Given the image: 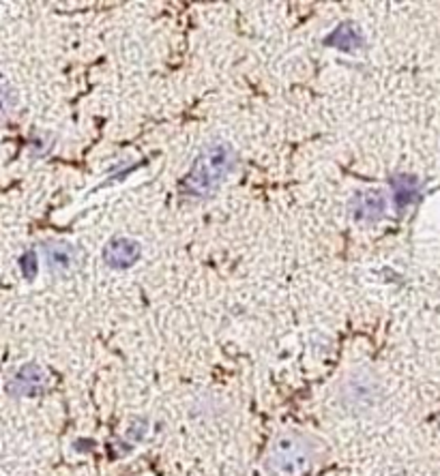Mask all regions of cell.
Masks as SVG:
<instances>
[{
  "instance_id": "2",
  "label": "cell",
  "mask_w": 440,
  "mask_h": 476,
  "mask_svg": "<svg viewBox=\"0 0 440 476\" xmlns=\"http://www.w3.org/2000/svg\"><path fill=\"white\" fill-rule=\"evenodd\" d=\"M316 452L299 435H282L266 452V470L275 476H301L314 466Z\"/></svg>"
},
{
  "instance_id": "7",
  "label": "cell",
  "mask_w": 440,
  "mask_h": 476,
  "mask_svg": "<svg viewBox=\"0 0 440 476\" xmlns=\"http://www.w3.org/2000/svg\"><path fill=\"white\" fill-rule=\"evenodd\" d=\"M324 43L333 45V48L352 52V50L361 48V45H363V37H361V33L357 31L355 24H350V22H346V24H341V26L335 28V31H333L331 34H329L327 39H324Z\"/></svg>"
},
{
  "instance_id": "8",
  "label": "cell",
  "mask_w": 440,
  "mask_h": 476,
  "mask_svg": "<svg viewBox=\"0 0 440 476\" xmlns=\"http://www.w3.org/2000/svg\"><path fill=\"white\" fill-rule=\"evenodd\" d=\"M416 191H419V185L408 174H399V176L393 178V194H396V205L399 208L410 205L416 197Z\"/></svg>"
},
{
  "instance_id": "9",
  "label": "cell",
  "mask_w": 440,
  "mask_h": 476,
  "mask_svg": "<svg viewBox=\"0 0 440 476\" xmlns=\"http://www.w3.org/2000/svg\"><path fill=\"white\" fill-rule=\"evenodd\" d=\"M20 266H22V272H24L26 280H34V275H37V258H34L33 252H26L24 255H22Z\"/></svg>"
},
{
  "instance_id": "1",
  "label": "cell",
  "mask_w": 440,
  "mask_h": 476,
  "mask_svg": "<svg viewBox=\"0 0 440 476\" xmlns=\"http://www.w3.org/2000/svg\"><path fill=\"white\" fill-rule=\"evenodd\" d=\"M234 167V148L228 142H213L202 150L198 159L194 161L187 176H185L183 189L189 195L205 197L211 195L219 185L225 181Z\"/></svg>"
},
{
  "instance_id": "3",
  "label": "cell",
  "mask_w": 440,
  "mask_h": 476,
  "mask_svg": "<svg viewBox=\"0 0 440 476\" xmlns=\"http://www.w3.org/2000/svg\"><path fill=\"white\" fill-rule=\"evenodd\" d=\"M140 258V245L131 238H114V241L108 243V247L103 249V262H106L110 269H129L138 262Z\"/></svg>"
},
{
  "instance_id": "5",
  "label": "cell",
  "mask_w": 440,
  "mask_h": 476,
  "mask_svg": "<svg viewBox=\"0 0 440 476\" xmlns=\"http://www.w3.org/2000/svg\"><path fill=\"white\" fill-rule=\"evenodd\" d=\"M45 376L43 371L34 365H26L14 376V380L9 382V391L17 395H34L43 388Z\"/></svg>"
},
{
  "instance_id": "4",
  "label": "cell",
  "mask_w": 440,
  "mask_h": 476,
  "mask_svg": "<svg viewBox=\"0 0 440 476\" xmlns=\"http://www.w3.org/2000/svg\"><path fill=\"white\" fill-rule=\"evenodd\" d=\"M387 213V200L380 191L368 189L361 191L355 200H352V214L359 222H378Z\"/></svg>"
},
{
  "instance_id": "6",
  "label": "cell",
  "mask_w": 440,
  "mask_h": 476,
  "mask_svg": "<svg viewBox=\"0 0 440 476\" xmlns=\"http://www.w3.org/2000/svg\"><path fill=\"white\" fill-rule=\"evenodd\" d=\"M45 258L54 272H69L75 264V252L69 243L54 241L45 245Z\"/></svg>"
}]
</instances>
